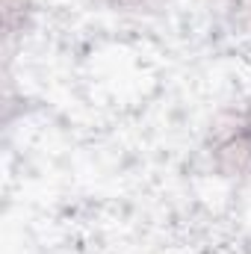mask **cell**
Segmentation results:
<instances>
[{"label":"cell","instance_id":"cell-4","mask_svg":"<svg viewBox=\"0 0 251 254\" xmlns=\"http://www.w3.org/2000/svg\"><path fill=\"white\" fill-rule=\"evenodd\" d=\"M98 3H104V6H110L116 12H154L166 0H98Z\"/></svg>","mask_w":251,"mask_h":254},{"label":"cell","instance_id":"cell-1","mask_svg":"<svg viewBox=\"0 0 251 254\" xmlns=\"http://www.w3.org/2000/svg\"><path fill=\"white\" fill-rule=\"evenodd\" d=\"M204 151L219 178L249 184L251 181V107L222 113L204 139Z\"/></svg>","mask_w":251,"mask_h":254},{"label":"cell","instance_id":"cell-2","mask_svg":"<svg viewBox=\"0 0 251 254\" xmlns=\"http://www.w3.org/2000/svg\"><path fill=\"white\" fill-rule=\"evenodd\" d=\"M30 18H33V3L30 0H3V27H6L9 39L21 36L30 27Z\"/></svg>","mask_w":251,"mask_h":254},{"label":"cell","instance_id":"cell-3","mask_svg":"<svg viewBox=\"0 0 251 254\" xmlns=\"http://www.w3.org/2000/svg\"><path fill=\"white\" fill-rule=\"evenodd\" d=\"M228 21L234 30L251 33V0H228Z\"/></svg>","mask_w":251,"mask_h":254}]
</instances>
